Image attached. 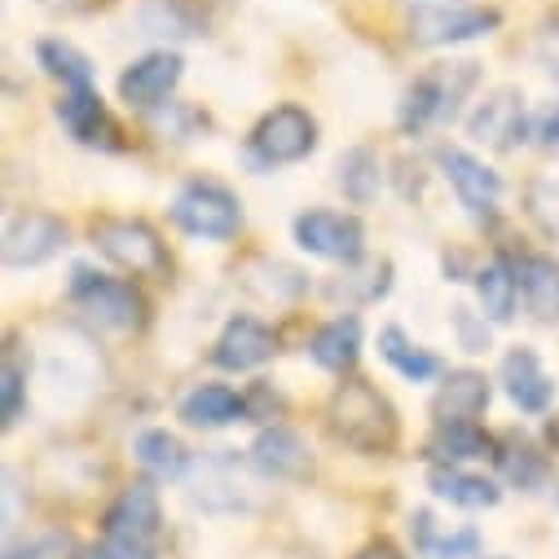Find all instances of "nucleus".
Masks as SVG:
<instances>
[{"instance_id":"a19ab883","label":"nucleus","mask_w":559,"mask_h":559,"mask_svg":"<svg viewBox=\"0 0 559 559\" xmlns=\"http://www.w3.org/2000/svg\"><path fill=\"white\" fill-rule=\"evenodd\" d=\"M353 559H405V555H401L392 542H370V546H366V550H357Z\"/></svg>"},{"instance_id":"7c9ffc66","label":"nucleus","mask_w":559,"mask_h":559,"mask_svg":"<svg viewBox=\"0 0 559 559\" xmlns=\"http://www.w3.org/2000/svg\"><path fill=\"white\" fill-rule=\"evenodd\" d=\"M498 467H502V476L515 485V489H537L542 480H546V459L533 450V445H507V450H498Z\"/></svg>"},{"instance_id":"412c9836","label":"nucleus","mask_w":559,"mask_h":559,"mask_svg":"<svg viewBox=\"0 0 559 559\" xmlns=\"http://www.w3.org/2000/svg\"><path fill=\"white\" fill-rule=\"evenodd\" d=\"M242 287L255 300H264V305H292V300H300L309 292V273L296 269V264H287V260L260 255V260H251L242 269Z\"/></svg>"},{"instance_id":"f257e3e1","label":"nucleus","mask_w":559,"mask_h":559,"mask_svg":"<svg viewBox=\"0 0 559 559\" xmlns=\"http://www.w3.org/2000/svg\"><path fill=\"white\" fill-rule=\"evenodd\" d=\"M331 432L357 450V454H392L401 441V418L392 401L366 383V379H344L331 396Z\"/></svg>"},{"instance_id":"37998d69","label":"nucleus","mask_w":559,"mask_h":559,"mask_svg":"<svg viewBox=\"0 0 559 559\" xmlns=\"http://www.w3.org/2000/svg\"><path fill=\"white\" fill-rule=\"evenodd\" d=\"M84 559H102V555H97V546H93V550H88V555H84Z\"/></svg>"},{"instance_id":"bb28decb","label":"nucleus","mask_w":559,"mask_h":559,"mask_svg":"<svg viewBox=\"0 0 559 559\" xmlns=\"http://www.w3.org/2000/svg\"><path fill=\"white\" fill-rule=\"evenodd\" d=\"M379 357H383L401 379H409V383H424V379H432V374L441 370V361H437L424 344H414L401 326H383V331H379Z\"/></svg>"},{"instance_id":"6ab92c4d","label":"nucleus","mask_w":559,"mask_h":559,"mask_svg":"<svg viewBox=\"0 0 559 559\" xmlns=\"http://www.w3.org/2000/svg\"><path fill=\"white\" fill-rule=\"evenodd\" d=\"M520 300L533 322L555 326L559 322V260L555 255H524L520 260Z\"/></svg>"},{"instance_id":"a211bd4d","label":"nucleus","mask_w":559,"mask_h":559,"mask_svg":"<svg viewBox=\"0 0 559 559\" xmlns=\"http://www.w3.org/2000/svg\"><path fill=\"white\" fill-rule=\"evenodd\" d=\"M58 119H62V128L75 136L80 146H115V136H119L110 110L102 106V97H97L93 88L62 93V102H58Z\"/></svg>"},{"instance_id":"7ed1b4c3","label":"nucleus","mask_w":559,"mask_h":559,"mask_svg":"<svg viewBox=\"0 0 559 559\" xmlns=\"http://www.w3.org/2000/svg\"><path fill=\"white\" fill-rule=\"evenodd\" d=\"M93 247L132 277H164L168 273V247H164L159 229L142 216H102V221H93Z\"/></svg>"},{"instance_id":"f03ea898","label":"nucleus","mask_w":559,"mask_h":559,"mask_svg":"<svg viewBox=\"0 0 559 559\" xmlns=\"http://www.w3.org/2000/svg\"><path fill=\"white\" fill-rule=\"evenodd\" d=\"M476 84H480V62H467V58L424 71L401 102V128L418 132V128H432V123H450Z\"/></svg>"},{"instance_id":"4468645a","label":"nucleus","mask_w":559,"mask_h":559,"mask_svg":"<svg viewBox=\"0 0 559 559\" xmlns=\"http://www.w3.org/2000/svg\"><path fill=\"white\" fill-rule=\"evenodd\" d=\"M273 353H277V335L264 322H255V318H234L221 331V340L212 344V361L221 370H234V374L264 366Z\"/></svg>"},{"instance_id":"39448f33","label":"nucleus","mask_w":559,"mask_h":559,"mask_svg":"<svg viewBox=\"0 0 559 559\" xmlns=\"http://www.w3.org/2000/svg\"><path fill=\"white\" fill-rule=\"evenodd\" d=\"M318 151V119L305 106H273L251 128V155L264 168H287Z\"/></svg>"},{"instance_id":"6e6552de","label":"nucleus","mask_w":559,"mask_h":559,"mask_svg":"<svg viewBox=\"0 0 559 559\" xmlns=\"http://www.w3.org/2000/svg\"><path fill=\"white\" fill-rule=\"evenodd\" d=\"M498 10H485V5H428V10H414L409 19V40L414 45H463V40H476V36H489L498 27Z\"/></svg>"},{"instance_id":"cd10ccee","label":"nucleus","mask_w":559,"mask_h":559,"mask_svg":"<svg viewBox=\"0 0 559 559\" xmlns=\"http://www.w3.org/2000/svg\"><path fill=\"white\" fill-rule=\"evenodd\" d=\"M428 454L437 463H450V467H463V463H476V459H489L493 454V441L476 428V424H450V428H437ZM498 459V454H493Z\"/></svg>"},{"instance_id":"c03bdc74","label":"nucleus","mask_w":559,"mask_h":559,"mask_svg":"<svg viewBox=\"0 0 559 559\" xmlns=\"http://www.w3.org/2000/svg\"><path fill=\"white\" fill-rule=\"evenodd\" d=\"M555 507H559V489H555Z\"/></svg>"},{"instance_id":"ea45409f","label":"nucleus","mask_w":559,"mask_h":559,"mask_svg":"<svg viewBox=\"0 0 559 559\" xmlns=\"http://www.w3.org/2000/svg\"><path fill=\"white\" fill-rule=\"evenodd\" d=\"M49 10H62V14H88V10H102L106 0H45Z\"/></svg>"},{"instance_id":"c85d7f7f","label":"nucleus","mask_w":559,"mask_h":559,"mask_svg":"<svg viewBox=\"0 0 559 559\" xmlns=\"http://www.w3.org/2000/svg\"><path fill=\"white\" fill-rule=\"evenodd\" d=\"M36 58H40V67H45L67 93L93 88V62H88L75 45H67V40H40V45H36Z\"/></svg>"},{"instance_id":"4be33fe9","label":"nucleus","mask_w":559,"mask_h":559,"mask_svg":"<svg viewBox=\"0 0 559 559\" xmlns=\"http://www.w3.org/2000/svg\"><path fill=\"white\" fill-rule=\"evenodd\" d=\"M309 353H313V361H318L322 370H331V374L353 370V366H357V357H361V322H357L353 313L331 318L326 326H318V335H313Z\"/></svg>"},{"instance_id":"e433bc0d","label":"nucleus","mask_w":559,"mask_h":559,"mask_svg":"<svg viewBox=\"0 0 559 559\" xmlns=\"http://www.w3.org/2000/svg\"><path fill=\"white\" fill-rule=\"evenodd\" d=\"M454 326H459V340H463L467 353H485V348H489V331H485V322L472 326V313H467V309H454Z\"/></svg>"},{"instance_id":"2f4dec72","label":"nucleus","mask_w":559,"mask_h":559,"mask_svg":"<svg viewBox=\"0 0 559 559\" xmlns=\"http://www.w3.org/2000/svg\"><path fill=\"white\" fill-rule=\"evenodd\" d=\"M524 207H528V216L537 221V229L559 242V177H537V181H528Z\"/></svg>"},{"instance_id":"a878e982","label":"nucleus","mask_w":559,"mask_h":559,"mask_svg":"<svg viewBox=\"0 0 559 559\" xmlns=\"http://www.w3.org/2000/svg\"><path fill=\"white\" fill-rule=\"evenodd\" d=\"M132 454H136V463H142V472L155 476V480H177L190 467L186 445L168 428H146L142 437L132 441Z\"/></svg>"},{"instance_id":"dca6fc26","label":"nucleus","mask_w":559,"mask_h":559,"mask_svg":"<svg viewBox=\"0 0 559 559\" xmlns=\"http://www.w3.org/2000/svg\"><path fill=\"white\" fill-rule=\"evenodd\" d=\"M251 459H255V467H260L264 476H273V480H305V476L313 472V454H309L305 437L292 432V428H283V424H273V428H264V432L255 437Z\"/></svg>"},{"instance_id":"1a4fd4ad","label":"nucleus","mask_w":559,"mask_h":559,"mask_svg":"<svg viewBox=\"0 0 559 559\" xmlns=\"http://www.w3.org/2000/svg\"><path fill=\"white\" fill-rule=\"evenodd\" d=\"M437 168H441V177L450 181V190L459 194V203H463L476 221L493 216V207H498V199H502V177H498L485 159H476V155L463 151V146H441V151H437Z\"/></svg>"},{"instance_id":"9b49d317","label":"nucleus","mask_w":559,"mask_h":559,"mask_svg":"<svg viewBox=\"0 0 559 559\" xmlns=\"http://www.w3.org/2000/svg\"><path fill=\"white\" fill-rule=\"evenodd\" d=\"M467 132L476 136L480 146L489 151H515L528 132V119H524V97L520 88H493L476 102L472 119H467Z\"/></svg>"},{"instance_id":"c756f323","label":"nucleus","mask_w":559,"mask_h":559,"mask_svg":"<svg viewBox=\"0 0 559 559\" xmlns=\"http://www.w3.org/2000/svg\"><path fill=\"white\" fill-rule=\"evenodd\" d=\"M335 173H340V177H335L340 190H344L353 203H370V199L379 194V159H374V151H366V146L344 151Z\"/></svg>"},{"instance_id":"ddd939ff","label":"nucleus","mask_w":559,"mask_h":559,"mask_svg":"<svg viewBox=\"0 0 559 559\" xmlns=\"http://www.w3.org/2000/svg\"><path fill=\"white\" fill-rule=\"evenodd\" d=\"M159 528H164L159 493H155L146 480H136V485L119 489V498H115L110 511H106V537H128V542H146V546H155Z\"/></svg>"},{"instance_id":"c9c22d12","label":"nucleus","mask_w":559,"mask_h":559,"mask_svg":"<svg viewBox=\"0 0 559 559\" xmlns=\"http://www.w3.org/2000/svg\"><path fill=\"white\" fill-rule=\"evenodd\" d=\"M97 555H102V559H155V546L128 542V537H102Z\"/></svg>"},{"instance_id":"b1692460","label":"nucleus","mask_w":559,"mask_h":559,"mask_svg":"<svg viewBox=\"0 0 559 559\" xmlns=\"http://www.w3.org/2000/svg\"><path fill=\"white\" fill-rule=\"evenodd\" d=\"M409 533H414V546L428 559H476V550H480L476 528H437L432 511H414Z\"/></svg>"},{"instance_id":"20e7f679","label":"nucleus","mask_w":559,"mask_h":559,"mask_svg":"<svg viewBox=\"0 0 559 559\" xmlns=\"http://www.w3.org/2000/svg\"><path fill=\"white\" fill-rule=\"evenodd\" d=\"M71 300H75L80 313H88L102 331L128 335V331H142V326H146V300H142V292H136L132 283H123V277H106V273L75 269Z\"/></svg>"},{"instance_id":"0eeeda50","label":"nucleus","mask_w":559,"mask_h":559,"mask_svg":"<svg viewBox=\"0 0 559 559\" xmlns=\"http://www.w3.org/2000/svg\"><path fill=\"white\" fill-rule=\"evenodd\" d=\"M296 242L318 255V260H335L344 269L361 264L366 255V225L353 212H335V207H313L296 216Z\"/></svg>"},{"instance_id":"9d476101","label":"nucleus","mask_w":559,"mask_h":559,"mask_svg":"<svg viewBox=\"0 0 559 559\" xmlns=\"http://www.w3.org/2000/svg\"><path fill=\"white\" fill-rule=\"evenodd\" d=\"M62 247H67V225L58 216H49V212H23V216H14L5 225V242H0L10 269H40Z\"/></svg>"},{"instance_id":"aec40b11","label":"nucleus","mask_w":559,"mask_h":559,"mask_svg":"<svg viewBox=\"0 0 559 559\" xmlns=\"http://www.w3.org/2000/svg\"><path fill=\"white\" fill-rule=\"evenodd\" d=\"M247 414V396H238L234 388L225 383H199L181 396V418L190 428H203V432H216V428H229Z\"/></svg>"},{"instance_id":"f3484780","label":"nucleus","mask_w":559,"mask_h":559,"mask_svg":"<svg viewBox=\"0 0 559 559\" xmlns=\"http://www.w3.org/2000/svg\"><path fill=\"white\" fill-rule=\"evenodd\" d=\"M502 388L524 414H546L555 401V379L546 374V366L533 348H511L502 357Z\"/></svg>"},{"instance_id":"423d86ee","label":"nucleus","mask_w":559,"mask_h":559,"mask_svg":"<svg viewBox=\"0 0 559 559\" xmlns=\"http://www.w3.org/2000/svg\"><path fill=\"white\" fill-rule=\"evenodd\" d=\"M173 221L177 229H186L190 238H207V242H225L238 234L242 225V207L238 199L221 186V181H186L181 194L173 199Z\"/></svg>"},{"instance_id":"2eb2a0df","label":"nucleus","mask_w":559,"mask_h":559,"mask_svg":"<svg viewBox=\"0 0 559 559\" xmlns=\"http://www.w3.org/2000/svg\"><path fill=\"white\" fill-rule=\"evenodd\" d=\"M489 409V379L480 370H450L432 396V418L437 428L450 424H476V418Z\"/></svg>"},{"instance_id":"4c0bfd02","label":"nucleus","mask_w":559,"mask_h":559,"mask_svg":"<svg viewBox=\"0 0 559 559\" xmlns=\"http://www.w3.org/2000/svg\"><path fill=\"white\" fill-rule=\"evenodd\" d=\"M537 142H542V151L559 155V106H550V110L537 119Z\"/></svg>"},{"instance_id":"473e14b6","label":"nucleus","mask_w":559,"mask_h":559,"mask_svg":"<svg viewBox=\"0 0 559 559\" xmlns=\"http://www.w3.org/2000/svg\"><path fill=\"white\" fill-rule=\"evenodd\" d=\"M5 559H75V537L67 528H45L27 542H10Z\"/></svg>"},{"instance_id":"f8f14e48","label":"nucleus","mask_w":559,"mask_h":559,"mask_svg":"<svg viewBox=\"0 0 559 559\" xmlns=\"http://www.w3.org/2000/svg\"><path fill=\"white\" fill-rule=\"evenodd\" d=\"M181 75H186L181 53L155 49V53H146V58H136V62L119 75V97H123L132 110H155V106H164V102L173 97V88L181 84Z\"/></svg>"},{"instance_id":"79ce46f5","label":"nucleus","mask_w":559,"mask_h":559,"mask_svg":"<svg viewBox=\"0 0 559 559\" xmlns=\"http://www.w3.org/2000/svg\"><path fill=\"white\" fill-rule=\"evenodd\" d=\"M546 437H550V445H559V418H550V428H546Z\"/></svg>"},{"instance_id":"72a5a7b5","label":"nucleus","mask_w":559,"mask_h":559,"mask_svg":"<svg viewBox=\"0 0 559 559\" xmlns=\"http://www.w3.org/2000/svg\"><path fill=\"white\" fill-rule=\"evenodd\" d=\"M23 401H27V370L19 366L14 353H5V366H0V414H5V428L19 424Z\"/></svg>"},{"instance_id":"58836bf2","label":"nucleus","mask_w":559,"mask_h":559,"mask_svg":"<svg viewBox=\"0 0 559 559\" xmlns=\"http://www.w3.org/2000/svg\"><path fill=\"white\" fill-rule=\"evenodd\" d=\"M5 524H10V533L19 524V472H5Z\"/></svg>"},{"instance_id":"5701e85b","label":"nucleus","mask_w":559,"mask_h":559,"mask_svg":"<svg viewBox=\"0 0 559 559\" xmlns=\"http://www.w3.org/2000/svg\"><path fill=\"white\" fill-rule=\"evenodd\" d=\"M428 485L437 498L454 502V507H467V511H485V507H498V485L489 476H476L467 467H450V463H437L428 472Z\"/></svg>"},{"instance_id":"393cba45","label":"nucleus","mask_w":559,"mask_h":559,"mask_svg":"<svg viewBox=\"0 0 559 559\" xmlns=\"http://www.w3.org/2000/svg\"><path fill=\"white\" fill-rule=\"evenodd\" d=\"M476 300L485 309L489 322H511L515 318V300H520V273L498 255L476 273Z\"/></svg>"},{"instance_id":"f704fd0d","label":"nucleus","mask_w":559,"mask_h":559,"mask_svg":"<svg viewBox=\"0 0 559 559\" xmlns=\"http://www.w3.org/2000/svg\"><path fill=\"white\" fill-rule=\"evenodd\" d=\"M388 287H392V269H388V264H370L366 273H348V277L340 273V283H331L326 292H331L335 300H340V296L348 300L353 292H361V300H379V296H388Z\"/></svg>"}]
</instances>
